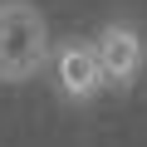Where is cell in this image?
I'll list each match as a JSON object with an SVG mask.
<instances>
[{
  "instance_id": "cell-3",
  "label": "cell",
  "mask_w": 147,
  "mask_h": 147,
  "mask_svg": "<svg viewBox=\"0 0 147 147\" xmlns=\"http://www.w3.org/2000/svg\"><path fill=\"white\" fill-rule=\"evenodd\" d=\"M49 84L54 93L69 103V108H88L98 103L108 88H103V74H98V59H93V39L88 34H69V39H54L49 49Z\"/></svg>"
},
{
  "instance_id": "cell-2",
  "label": "cell",
  "mask_w": 147,
  "mask_h": 147,
  "mask_svg": "<svg viewBox=\"0 0 147 147\" xmlns=\"http://www.w3.org/2000/svg\"><path fill=\"white\" fill-rule=\"evenodd\" d=\"M93 39V59L103 74V88L108 93H127L137 88V79L147 74V30L137 20H103Z\"/></svg>"
},
{
  "instance_id": "cell-1",
  "label": "cell",
  "mask_w": 147,
  "mask_h": 147,
  "mask_svg": "<svg viewBox=\"0 0 147 147\" xmlns=\"http://www.w3.org/2000/svg\"><path fill=\"white\" fill-rule=\"evenodd\" d=\"M49 20L30 0H0V84H30L49 69Z\"/></svg>"
}]
</instances>
